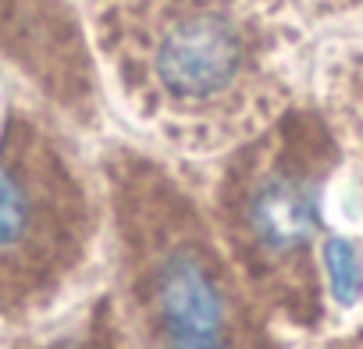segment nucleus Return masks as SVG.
I'll list each match as a JSON object with an SVG mask.
<instances>
[{"instance_id":"nucleus-1","label":"nucleus","mask_w":363,"mask_h":349,"mask_svg":"<svg viewBox=\"0 0 363 349\" xmlns=\"http://www.w3.org/2000/svg\"><path fill=\"white\" fill-rule=\"evenodd\" d=\"M93 29L125 104L182 153L235 150L285 114L278 0H96Z\"/></svg>"},{"instance_id":"nucleus-7","label":"nucleus","mask_w":363,"mask_h":349,"mask_svg":"<svg viewBox=\"0 0 363 349\" xmlns=\"http://www.w3.org/2000/svg\"><path fill=\"white\" fill-rule=\"evenodd\" d=\"M313 349H363V328H356L349 335H338V338H328V342H320Z\"/></svg>"},{"instance_id":"nucleus-5","label":"nucleus","mask_w":363,"mask_h":349,"mask_svg":"<svg viewBox=\"0 0 363 349\" xmlns=\"http://www.w3.org/2000/svg\"><path fill=\"white\" fill-rule=\"evenodd\" d=\"M29 349H132V342H128V331L121 324V314H111L100 303L79 331H68L61 338H50V342L29 345Z\"/></svg>"},{"instance_id":"nucleus-4","label":"nucleus","mask_w":363,"mask_h":349,"mask_svg":"<svg viewBox=\"0 0 363 349\" xmlns=\"http://www.w3.org/2000/svg\"><path fill=\"white\" fill-rule=\"evenodd\" d=\"M100 207L68 150L11 114L0 125V321L61 296L96 239Z\"/></svg>"},{"instance_id":"nucleus-2","label":"nucleus","mask_w":363,"mask_h":349,"mask_svg":"<svg viewBox=\"0 0 363 349\" xmlns=\"http://www.w3.org/2000/svg\"><path fill=\"white\" fill-rule=\"evenodd\" d=\"M104 182L132 349H274L267 310L167 167L111 150Z\"/></svg>"},{"instance_id":"nucleus-3","label":"nucleus","mask_w":363,"mask_h":349,"mask_svg":"<svg viewBox=\"0 0 363 349\" xmlns=\"http://www.w3.org/2000/svg\"><path fill=\"white\" fill-rule=\"evenodd\" d=\"M331 157L324 125L292 111L235 146L214 186L211 225L267 317H317V236Z\"/></svg>"},{"instance_id":"nucleus-6","label":"nucleus","mask_w":363,"mask_h":349,"mask_svg":"<svg viewBox=\"0 0 363 349\" xmlns=\"http://www.w3.org/2000/svg\"><path fill=\"white\" fill-rule=\"evenodd\" d=\"M320 260H324V271H328V285H331V296L342 303V306H352L363 292V264H359V253L345 243V239H328L324 250H320Z\"/></svg>"}]
</instances>
